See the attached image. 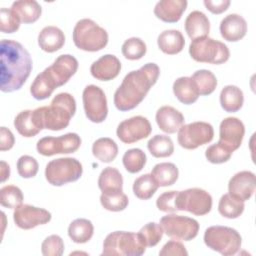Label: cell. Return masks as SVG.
Instances as JSON below:
<instances>
[{
    "label": "cell",
    "instance_id": "681fc988",
    "mask_svg": "<svg viewBox=\"0 0 256 256\" xmlns=\"http://www.w3.org/2000/svg\"><path fill=\"white\" fill-rule=\"evenodd\" d=\"M160 256H187L188 252L185 246L180 242L175 240L168 241L162 249L159 251Z\"/></svg>",
    "mask_w": 256,
    "mask_h": 256
},
{
    "label": "cell",
    "instance_id": "ab89813d",
    "mask_svg": "<svg viewBox=\"0 0 256 256\" xmlns=\"http://www.w3.org/2000/svg\"><path fill=\"white\" fill-rule=\"evenodd\" d=\"M146 154L139 148H132L127 150L122 158L123 165L129 173L140 172L146 164Z\"/></svg>",
    "mask_w": 256,
    "mask_h": 256
},
{
    "label": "cell",
    "instance_id": "f1b7e54d",
    "mask_svg": "<svg viewBox=\"0 0 256 256\" xmlns=\"http://www.w3.org/2000/svg\"><path fill=\"white\" fill-rule=\"evenodd\" d=\"M244 102L242 90L235 85H227L220 92V104L226 112L239 111Z\"/></svg>",
    "mask_w": 256,
    "mask_h": 256
},
{
    "label": "cell",
    "instance_id": "7c38bea8",
    "mask_svg": "<svg viewBox=\"0 0 256 256\" xmlns=\"http://www.w3.org/2000/svg\"><path fill=\"white\" fill-rule=\"evenodd\" d=\"M86 117L93 123H102L108 114L107 99L104 91L96 85H88L82 93Z\"/></svg>",
    "mask_w": 256,
    "mask_h": 256
},
{
    "label": "cell",
    "instance_id": "52a82bcc",
    "mask_svg": "<svg viewBox=\"0 0 256 256\" xmlns=\"http://www.w3.org/2000/svg\"><path fill=\"white\" fill-rule=\"evenodd\" d=\"M189 54L197 62L210 64H223L230 57L229 49L223 42L208 36L192 40Z\"/></svg>",
    "mask_w": 256,
    "mask_h": 256
},
{
    "label": "cell",
    "instance_id": "1f68e13d",
    "mask_svg": "<svg viewBox=\"0 0 256 256\" xmlns=\"http://www.w3.org/2000/svg\"><path fill=\"white\" fill-rule=\"evenodd\" d=\"M94 232L93 224L85 218H78L72 221L68 227V235L74 243L83 244L88 242Z\"/></svg>",
    "mask_w": 256,
    "mask_h": 256
},
{
    "label": "cell",
    "instance_id": "74e56055",
    "mask_svg": "<svg viewBox=\"0 0 256 256\" xmlns=\"http://www.w3.org/2000/svg\"><path fill=\"white\" fill-rule=\"evenodd\" d=\"M191 78L198 89L199 95H203V96L210 95L216 89V86H217L216 76L209 70H206V69L197 70L196 72L193 73Z\"/></svg>",
    "mask_w": 256,
    "mask_h": 256
},
{
    "label": "cell",
    "instance_id": "f907efd6",
    "mask_svg": "<svg viewBox=\"0 0 256 256\" xmlns=\"http://www.w3.org/2000/svg\"><path fill=\"white\" fill-rule=\"evenodd\" d=\"M203 4L205 7L213 14H221L225 12L229 5L230 1L229 0H204Z\"/></svg>",
    "mask_w": 256,
    "mask_h": 256
},
{
    "label": "cell",
    "instance_id": "ffe728a7",
    "mask_svg": "<svg viewBox=\"0 0 256 256\" xmlns=\"http://www.w3.org/2000/svg\"><path fill=\"white\" fill-rule=\"evenodd\" d=\"M220 33L224 40L237 42L247 33L246 20L239 14H229L224 17L220 23Z\"/></svg>",
    "mask_w": 256,
    "mask_h": 256
},
{
    "label": "cell",
    "instance_id": "b9f144b4",
    "mask_svg": "<svg viewBox=\"0 0 256 256\" xmlns=\"http://www.w3.org/2000/svg\"><path fill=\"white\" fill-rule=\"evenodd\" d=\"M23 202L21 189L14 185H7L0 189V204L3 207L15 209Z\"/></svg>",
    "mask_w": 256,
    "mask_h": 256
},
{
    "label": "cell",
    "instance_id": "bcb514c9",
    "mask_svg": "<svg viewBox=\"0 0 256 256\" xmlns=\"http://www.w3.org/2000/svg\"><path fill=\"white\" fill-rule=\"evenodd\" d=\"M41 252L44 256H61L64 252V242L58 235H50L41 244Z\"/></svg>",
    "mask_w": 256,
    "mask_h": 256
},
{
    "label": "cell",
    "instance_id": "9a60e30c",
    "mask_svg": "<svg viewBox=\"0 0 256 256\" xmlns=\"http://www.w3.org/2000/svg\"><path fill=\"white\" fill-rule=\"evenodd\" d=\"M13 219L17 227L29 230L36 226L48 223L51 220V213L43 208L29 204H21L15 208Z\"/></svg>",
    "mask_w": 256,
    "mask_h": 256
},
{
    "label": "cell",
    "instance_id": "2e32d148",
    "mask_svg": "<svg viewBox=\"0 0 256 256\" xmlns=\"http://www.w3.org/2000/svg\"><path fill=\"white\" fill-rule=\"evenodd\" d=\"M245 127L237 117L224 118L219 126V141L231 152L237 150L243 140Z\"/></svg>",
    "mask_w": 256,
    "mask_h": 256
},
{
    "label": "cell",
    "instance_id": "836d02e7",
    "mask_svg": "<svg viewBox=\"0 0 256 256\" xmlns=\"http://www.w3.org/2000/svg\"><path fill=\"white\" fill-rule=\"evenodd\" d=\"M98 186L102 192L122 191L123 178L121 173L114 167L104 168L99 175Z\"/></svg>",
    "mask_w": 256,
    "mask_h": 256
},
{
    "label": "cell",
    "instance_id": "f546056e",
    "mask_svg": "<svg viewBox=\"0 0 256 256\" xmlns=\"http://www.w3.org/2000/svg\"><path fill=\"white\" fill-rule=\"evenodd\" d=\"M11 9L14 10L21 19V22L30 24L36 22L42 13L40 4L35 0H19L12 3Z\"/></svg>",
    "mask_w": 256,
    "mask_h": 256
},
{
    "label": "cell",
    "instance_id": "d590c367",
    "mask_svg": "<svg viewBox=\"0 0 256 256\" xmlns=\"http://www.w3.org/2000/svg\"><path fill=\"white\" fill-rule=\"evenodd\" d=\"M147 148L152 156L156 158L169 157L174 152L172 139L166 135H155L147 143Z\"/></svg>",
    "mask_w": 256,
    "mask_h": 256
},
{
    "label": "cell",
    "instance_id": "484cf974",
    "mask_svg": "<svg viewBox=\"0 0 256 256\" xmlns=\"http://www.w3.org/2000/svg\"><path fill=\"white\" fill-rule=\"evenodd\" d=\"M56 88H58L57 83L46 68L34 79L30 86V93L36 100H45L51 96Z\"/></svg>",
    "mask_w": 256,
    "mask_h": 256
},
{
    "label": "cell",
    "instance_id": "ee69618b",
    "mask_svg": "<svg viewBox=\"0 0 256 256\" xmlns=\"http://www.w3.org/2000/svg\"><path fill=\"white\" fill-rule=\"evenodd\" d=\"M163 229L160 224L156 222H149L145 224L139 231V234L144 240L146 247L156 246L163 236Z\"/></svg>",
    "mask_w": 256,
    "mask_h": 256
},
{
    "label": "cell",
    "instance_id": "3957f363",
    "mask_svg": "<svg viewBox=\"0 0 256 256\" xmlns=\"http://www.w3.org/2000/svg\"><path fill=\"white\" fill-rule=\"evenodd\" d=\"M33 111L42 129L59 131L69 125L76 112V101L71 94L62 92L52 99L49 106L38 107Z\"/></svg>",
    "mask_w": 256,
    "mask_h": 256
},
{
    "label": "cell",
    "instance_id": "d4e9b609",
    "mask_svg": "<svg viewBox=\"0 0 256 256\" xmlns=\"http://www.w3.org/2000/svg\"><path fill=\"white\" fill-rule=\"evenodd\" d=\"M159 49L168 55L180 53L185 45V39L179 30H165L161 32L157 38Z\"/></svg>",
    "mask_w": 256,
    "mask_h": 256
},
{
    "label": "cell",
    "instance_id": "5bb4252c",
    "mask_svg": "<svg viewBox=\"0 0 256 256\" xmlns=\"http://www.w3.org/2000/svg\"><path fill=\"white\" fill-rule=\"evenodd\" d=\"M151 131V124L146 117L134 116L119 123L116 134L123 143L131 144L147 138Z\"/></svg>",
    "mask_w": 256,
    "mask_h": 256
},
{
    "label": "cell",
    "instance_id": "7402d4cb",
    "mask_svg": "<svg viewBox=\"0 0 256 256\" xmlns=\"http://www.w3.org/2000/svg\"><path fill=\"white\" fill-rule=\"evenodd\" d=\"M186 0H161L154 7L155 16L166 23H176L187 8Z\"/></svg>",
    "mask_w": 256,
    "mask_h": 256
},
{
    "label": "cell",
    "instance_id": "7dc6e473",
    "mask_svg": "<svg viewBox=\"0 0 256 256\" xmlns=\"http://www.w3.org/2000/svg\"><path fill=\"white\" fill-rule=\"evenodd\" d=\"M38 169V162L32 156L23 155L17 161V171L22 178H32L36 176Z\"/></svg>",
    "mask_w": 256,
    "mask_h": 256
},
{
    "label": "cell",
    "instance_id": "4316f807",
    "mask_svg": "<svg viewBox=\"0 0 256 256\" xmlns=\"http://www.w3.org/2000/svg\"><path fill=\"white\" fill-rule=\"evenodd\" d=\"M173 93L185 105L193 104L199 97L198 89L191 77H179L173 83Z\"/></svg>",
    "mask_w": 256,
    "mask_h": 256
},
{
    "label": "cell",
    "instance_id": "816d5d0a",
    "mask_svg": "<svg viewBox=\"0 0 256 256\" xmlns=\"http://www.w3.org/2000/svg\"><path fill=\"white\" fill-rule=\"evenodd\" d=\"M15 143V138L13 133L6 127L2 126L0 128V150L6 151L10 150Z\"/></svg>",
    "mask_w": 256,
    "mask_h": 256
},
{
    "label": "cell",
    "instance_id": "44dd1931",
    "mask_svg": "<svg viewBox=\"0 0 256 256\" xmlns=\"http://www.w3.org/2000/svg\"><path fill=\"white\" fill-rule=\"evenodd\" d=\"M156 123L160 130L165 133L173 134L184 125L183 114L172 106H162L156 112Z\"/></svg>",
    "mask_w": 256,
    "mask_h": 256
},
{
    "label": "cell",
    "instance_id": "ac0fdd59",
    "mask_svg": "<svg viewBox=\"0 0 256 256\" xmlns=\"http://www.w3.org/2000/svg\"><path fill=\"white\" fill-rule=\"evenodd\" d=\"M48 71L57 83V86H63L76 73L78 69L77 59L70 54L58 56L53 64L47 67Z\"/></svg>",
    "mask_w": 256,
    "mask_h": 256
},
{
    "label": "cell",
    "instance_id": "e0dca14e",
    "mask_svg": "<svg viewBox=\"0 0 256 256\" xmlns=\"http://www.w3.org/2000/svg\"><path fill=\"white\" fill-rule=\"evenodd\" d=\"M255 187V174L251 171H240L229 180L228 192L230 195L242 201H247L254 194Z\"/></svg>",
    "mask_w": 256,
    "mask_h": 256
},
{
    "label": "cell",
    "instance_id": "60d3db41",
    "mask_svg": "<svg viewBox=\"0 0 256 256\" xmlns=\"http://www.w3.org/2000/svg\"><path fill=\"white\" fill-rule=\"evenodd\" d=\"M123 56L128 60L141 59L147 51L145 42L137 37H131L125 40L121 48Z\"/></svg>",
    "mask_w": 256,
    "mask_h": 256
},
{
    "label": "cell",
    "instance_id": "83f0119b",
    "mask_svg": "<svg viewBox=\"0 0 256 256\" xmlns=\"http://www.w3.org/2000/svg\"><path fill=\"white\" fill-rule=\"evenodd\" d=\"M14 126L23 137H34L42 128L39 126L33 110L21 111L14 119Z\"/></svg>",
    "mask_w": 256,
    "mask_h": 256
},
{
    "label": "cell",
    "instance_id": "7a4b0ae2",
    "mask_svg": "<svg viewBox=\"0 0 256 256\" xmlns=\"http://www.w3.org/2000/svg\"><path fill=\"white\" fill-rule=\"evenodd\" d=\"M160 69L155 63L144 64L138 70L129 72L114 93V105L120 111L136 108L157 82Z\"/></svg>",
    "mask_w": 256,
    "mask_h": 256
},
{
    "label": "cell",
    "instance_id": "c3c4849f",
    "mask_svg": "<svg viewBox=\"0 0 256 256\" xmlns=\"http://www.w3.org/2000/svg\"><path fill=\"white\" fill-rule=\"evenodd\" d=\"M178 191L172 190L162 193L156 200L157 208L162 212H177L176 197Z\"/></svg>",
    "mask_w": 256,
    "mask_h": 256
},
{
    "label": "cell",
    "instance_id": "8fae6325",
    "mask_svg": "<svg viewBox=\"0 0 256 256\" xmlns=\"http://www.w3.org/2000/svg\"><path fill=\"white\" fill-rule=\"evenodd\" d=\"M159 224L167 236L176 240L190 241L197 236L199 231L197 220L176 214L163 216Z\"/></svg>",
    "mask_w": 256,
    "mask_h": 256
},
{
    "label": "cell",
    "instance_id": "30bf717a",
    "mask_svg": "<svg viewBox=\"0 0 256 256\" xmlns=\"http://www.w3.org/2000/svg\"><path fill=\"white\" fill-rule=\"evenodd\" d=\"M213 137L214 129L210 123L196 121L182 125L178 130L177 139L182 148L193 150L211 142Z\"/></svg>",
    "mask_w": 256,
    "mask_h": 256
},
{
    "label": "cell",
    "instance_id": "7bdbcfd3",
    "mask_svg": "<svg viewBox=\"0 0 256 256\" xmlns=\"http://www.w3.org/2000/svg\"><path fill=\"white\" fill-rule=\"evenodd\" d=\"M21 19L18 14L8 8H1L0 10V30L3 33H14L20 27Z\"/></svg>",
    "mask_w": 256,
    "mask_h": 256
},
{
    "label": "cell",
    "instance_id": "8d00e7d4",
    "mask_svg": "<svg viewBox=\"0 0 256 256\" xmlns=\"http://www.w3.org/2000/svg\"><path fill=\"white\" fill-rule=\"evenodd\" d=\"M159 185L150 174H144L135 179L133 183V192L141 200L150 199L157 191Z\"/></svg>",
    "mask_w": 256,
    "mask_h": 256
},
{
    "label": "cell",
    "instance_id": "d6986e66",
    "mask_svg": "<svg viewBox=\"0 0 256 256\" xmlns=\"http://www.w3.org/2000/svg\"><path fill=\"white\" fill-rule=\"evenodd\" d=\"M121 70L120 60L112 54H105L94 61L90 67L91 75L100 81H110L116 78Z\"/></svg>",
    "mask_w": 256,
    "mask_h": 256
},
{
    "label": "cell",
    "instance_id": "4fadbf2b",
    "mask_svg": "<svg viewBox=\"0 0 256 256\" xmlns=\"http://www.w3.org/2000/svg\"><path fill=\"white\" fill-rule=\"evenodd\" d=\"M81 145V138L76 133H67L58 137H43L38 140L36 148L43 156L68 154L76 152Z\"/></svg>",
    "mask_w": 256,
    "mask_h": 256
},
{
    "label": "cell",
    "instance_id": "ba28073f",
    "mask_svg": "<svg viewBox=\"0 0 256 256\" xmlns=\"http://www.w3.org/2000/svg\"><path fill=\"white\" fill-rule=\"evenodd\" d=\"M83 172L82 164L72 157L57 158L47 163L46 180L53 186H62L77 181Z\"/></svg>",
    "mask_w": 256,
    "mask_h": 256
},
{
    "label": "cell",
    "instance_id": "4dcf8cb0",
    "mask_svg": "<svg viewBox=\"0 0 256 256\" xmlns=\"http://www.w3.org/2000/svg\"><path fill=\"white\" fill-rule=\"evenodd\" d=\"M151 175L160 187H167L173 185L177 181L179 171L174 163L162 162L153 167Z\"/></svg>",
    "mask_w": 256,
    "mask_h": 256
},
{
    "label": "cell",
    "instance_id": "f6af8a7d",
    "mask_svg": "<svg viewBox=\"0 0 256 256\" xmlns=\"http://www.w3.org/2000/svg\"><path fill=\"white\" fill-rule=\"evenodd\" d=\"M231 152L227 147H225L220 142L210 145L205 151L206 159L213 164H221L227 162L232 155Z\"/></svg>",
    "mask_w": 256,
    "mask_h": 256
},
{
    "label": "cell",
    "instance_id": "603a6c76",
    "mask_svg": "<svg viewBox=\"0 0 256 256\" xmlns=\"http://www.w3.org/2000/svg\"><path fill=\"white\" fill-rule=\"evenodd\" d=\"M65 43V35L63 31L56 26L44 27L38 35L39 47L48 53L60 50Z\"/></svg>",
    "mask_w": 256,
    "mask_h": 256
},
{
    "label": "cell",
    "instance_id": "f35d334b",
    "mask_svg": "<svg viewBox=\"0 0 256 256\" xmlns=\"http://www.w3.org/2000/svg\"><path fill=\"white\" fill-rule=\"evenodd\" d=\"M100 203L104 209L112 212H119L124 210L129 203L128 197L122 191L102 192L100 196Z\"/></svg>",
    "mask_w": 256,
    "mask_h": 256
},
{
    "label": "cell",
    "instance_id": "f5cc1de1",
    "mask_svg": "<svg viewBox=\"0 0 256 256\" xmlns=\"http://www.w3.org/2000/svg\"><path fill=\"white\" fill-rule=\"evenodd\" d=\"M0 174H1V182H5L10 176V167L5 161L0 162Z\"/></svg>",
    "mask_w": 256,
    "mask_h": 256
},
{
    "label": "cell",
    "instance_id": "d6a6232c",
    "mask_svg": "<svg viewBox=\"0 0 256 256\" xmlns=\"http://www.w3.org/2000/svg\"><path fill=\"white\" fill-rule=\"evenodd\" d=\"M92 153L94 157L103 163L112 162L118 154V146L116 142L108 137L97 139L92 145Z\"/></svg>",
    "mask_w": 256,
    "mask_h": 256
},
{
    "label": "cell",
    "instance_id": "277c9868",
    "mask_svg": "<svg viewBox=\"0 0 256 256\" xmlns=\"http://www.w3.org/2000/svg\"><path fill=\"white\" fill-rule=\"evenodd\" d=\"M146 250L143 238L138 233L114 231L103 242V256H141Z\"/></svg>",
    "mask_w": 256,
    "mask_h": 256
},
{
    "label": "cell",
    "instance_id": "6da1fadb",
    "mask_svg": "<svg viewBox=\"0 0 256 256\" xmlns=\"http://www.w3.org/2000/svg\"><path fill=\"white\" fill-rule=\"evenodd\" d=\"M0 51V89L2 92L19 90L32 71L31 56L21 43L10 39L1 40Z\"/></svg>",
    "mask_w": 256,
    "mask_h": 256
},
{
    "label": "cell",
    "instance_id": "8992f818",
    "mask_svg": "<svg viewBox=\"0 0 256 256\" xmlns=\"http://www.w3.org/2000/svg\"><path fill=\"white\" fill-rule=\"evenodd\" d=\"M204 243L224 256L235 255L241 248L242 238L237 230L227 226H210L205 230Z\"/></svg>",
    "mask_w": 256,
    "mask_h": 256
},
{
    "label": "cell",
    "instance_id": "5b68a950",
    "mask_svg": "<svg viewBox=\"0 0 256 256\" xmlns=\"http://www.w3.org/2000/svg\"><path fill=\"white\" fill-rule=\"evenodd\" d=\"M72 37L78 49L88 52L102 50L108 43L107 31L88 18L81 19L76 23Z\"/></svg>",
    "mask_w": 256,
    "mask_h": 256
},
{
    "label": "cell",
    "instance_id": "9c48e42d",
    "mask_svg": "<svg viewBox=\"0 0 256 256\" xmlns=\"http://www.w3.org/2000/svg\"><path fill=\"white\" fill-rule=\"evenodd\" d=\"M176 208L177 211H188L194 215L203 216L211 211L212 197L201 188H189L178 191Z\"/></svg>",
    "mask_w": 256,
    "mask_h": 256
},
{
    "label": "cell",
    "instance_id": "e575fe53",
    "mask_svg": "<svg viewBox=\"0 0 256 256\" xmlns=\"http://www.w3.org/2000/svg\"><path fill=\"white\" fill-rule=\"evenodd\" d=\"M244 201L230 195L229 193L221 196L218 203L219 213L228 219L238 218L244 211Z\"/></svg>",
    "mask_w": 256,
    "mask_h": 256
},
{
    "label": "cell",
    "instance_id": "cb8c5ba5",
    "mask_svg": "<svg viewBox=\"0 0 256 256\" xmlns=\"http://www.w3.org/2000/svg\"><path fill=\"white\" fill-rule=\"evenodd\" d=\"M185 31L192 40L208 36L210 31L208 17L201 11H192L185 20Z\"/></svg>",
    "mask_w": 256,
    "mask_h": 256
}]
</instances>
